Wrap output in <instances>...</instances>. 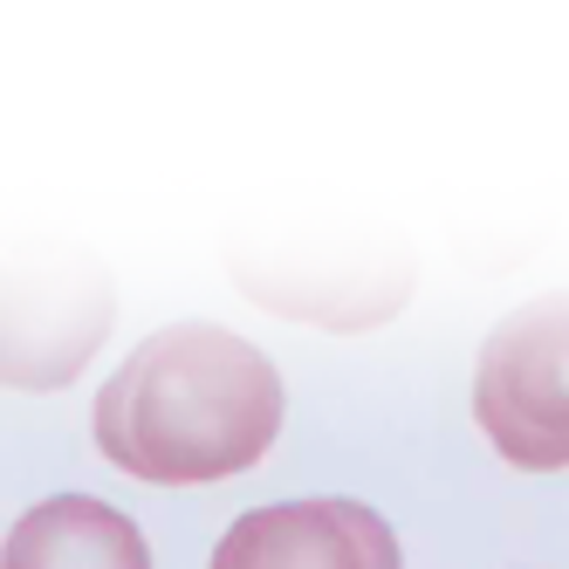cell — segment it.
<instances>
[{"label": "cell", "mask_w": 569, "mask_h": 569, "mask_svg": "<svg viewBox=\"0 0 569 569\" xmlns=\"http://www.w3.org/2000/svg\"><path fill=\"white\" fill-rule=\"evenodd\" d=\"M117 316V289L97 261H8L0 268V385L62 391L90 363Z\"/></svg>", "instance_id": "3957f363"}, {"label": "cell", "mask_w": 569, "mask_h": 569, "mask_svg": "<svg viewBox=\"0 0 569 569\" xmlns=\"http://www.w3.org/2000/svg\"><path fill=\"white\" fill-rule=\"evenodd\" d=\"M213 569H398V536L378 508L309 495L248 508L220 536Z\"/></svg>", "instance_id": "277c9868"}, {"label": "cell", "mask_w": 569, "mask_h": 569, "mask_svg": "<svg viewBox=\"0 0 569 569\" xmlns=\"http://www.w3.org/2000/svg\"><path fill=\"white\" fill-rule=\"evenodd\" d=\"M289 412L274 357L220 322L151 330L97 391V453L151 487L248 473Z\"/></svg>", "instance_id": "6da1fadb"}, {"label": "cell", "mask_w": 569, "mask_h": 569, "mask_svg": "<svg viewBox=\"0 0 569 569\" xmlns=\"http://www.w3.org/2000/svg\"><path fill=\"white\" fill-rule=\"evenodd\" d=\"M0 569H151V549L124 508L97 495H49L8 528Z\"/></svg>", "instance_id": "5b68a950"}, {"label": "cell", "mask_w": 569, "mask_h": 569, "mask_svg": "<svg viewBox=\"0 0 569 569\" xmlns=\"http://www.w3.org/2000/svg\"><path fill=\"white\" fill-rule=\"evenodd\" d=\"M473 419L528 473L569 467V289L508 309L473 363Z\"/></svg>", "instance_id": "7a4b0ae2"}]
</instances>
